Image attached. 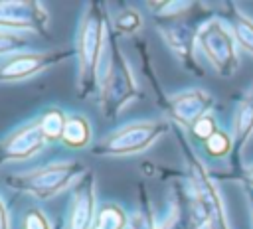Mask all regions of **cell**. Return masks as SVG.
<instances>
[{
	"instance_id": "obj_1",
	"label": "cell",
	"mask_w": 253,
	"mask_h": 229,
	"mask_svg": "<svg viewBox=\"0 0 253 229\" xmlns=\"http://www.w3.org/2000/svg\"><path fill=\"white\" fill-rule=\"evenodd\" d=\"M109 36V20L103 4L87 2L83 6L77 34H75V59H77V97L87 99L97 93V73L105 53Z\"/></svg>"
},
{
	"instance_id": "obj_2",
	"label": "cell",
	"mask_w": 253,
	"mask_h": 229,
	"mask_svg": "<svg viewBox=\"0 0 253 229\" xmlns=\"http://www.w3.org/2000/svg\"><path fill=\"white\" fill-rule=\"evenodd\" d=\"M97 103L101 113L115 120L125 107L138 97V83L136 77L123 53V49L119 47L117 36L109 30L107 36V45H105V53L99 65V73H97Z\"/></svg>"
},
{
	"instance_id": "obj_3",
	"label": "cell",
	"mask_w": 253,
	"mask_h": 229,
	"mask_svg": "<svg viewBox=\"0 0 253 229\" xmlns=\"http://www.w3.org/2000/svg\"><path fill=\"white\" fill-rule=\"evenodd\" d=\"M85 172L87 170L79 160H57L22 174H12L6 178V184L38 199H49L79 180Z\"/></svg>"
},
{
	"instance_id": "obj_4",
	"label": "cell",
	"mask_w": 253,
	"mask_h": 229,
	"mask_svg": "<svg viewBox=\"0 0 253 229\" xmlns=\"http://www.w3.org/2000/svg\"><path fill=\"white\" fill-rule=\"evenodd\" d=\"M166 132V126L156 120H130L117 126L95 146L99 156H132L144 152L156 138Z\"/></svg>"
},
{
	"instance_id": "obj_5",
	"label": "cell",
	"mask_w": 253,
	"mask_h": 229,
	"mask_svg": "<svg viewBox=\"0 0 253 229\" xmlns=\"http://www.w3.org/2000/svg\"><path fill=\"white\" fill-rule=\"evenodd\" d=\"M75 55L73 51H18L14 55L4 57L0 63V83H12V81H24L30 77H36L65 57Z\"/></svg>"
},
{
	"instance_id": "obj_6",
	"label": "cell",
	"mask_w": 253,
	"mask_h": 229,
	"mask_svg": "<svg viewBox=\"0 0 253 229\" xmlns=\"http://www.w3.org/2000/svg\"><path fill=\"white\" fill-rule=\"evenodd\" d=\"M47 10L36 0H2L0 2V30L45 34Z\"/></svg>"
},
{
	"instance_id": "obj_7",
	"label": "cell",
	"mask_w": 253,
	"mask_h": 229,
	"mask_svg": "<svg viewBox=\"0 0 253 229\" xmlns=\"http://www.w3.org/2000/svg\"><path fill=\"white\" fill-rule=\"evenodd\" d=\"M45 138L40 130V122L30 120L8 132L0 140V166L6 162H22L40 154L45 146Z\"/></svg>"
},
{
	"instance_id": "obj_8",
	"label": "cell",
	"mask_w": 253,
	"mask_h": 229,
	"mask_svg": "<svg viewBox=\"0 0 253 229\" xmlns=\"http://www.w3.org/2000/svg\"><path fill=\"white\" fill-rule=\"evenodd\" d=\"M97 211L99 207H97L95 174L87 170L73 188L65 229H93Z\"/></svg>"
},
{
	"instance_id": "obj_9",
	"label": "cell",
	"mask_w": 253,
	"mask_h": 229,
	"mask_svg": "<svg viewBox=\"0 0 253 229\" xmlns=\"http://www.w3.org/2000/svg\"><path fill=\"white\" fill-rule=\"evenodd\" d=\"M198 43L204 49V53L210 57V61L221 73L231 71V67L235 63L233 43H231L229 34L219 24H208V26H204L200 30V34H198Z\"/></svg>"
},
{
	"instance_id": "obj_10",
	"label": "cell",
	"mask_w": 253,
	"mask_h": 229,
	"mask_svg": "<svg viewBox=\"0 0 253 229\" xmlns=\"http://www.w3.org/2000/svg\"><path fill=\"white\" fill-rule=\"evenodd\" d=\"M208 109V97L202 91H188L182 95H176L170 105L172 116L182 124H196L204 111Z\"/></svg>"
},
{
	"instance_id": "obj_11",
	"label": "cell",
	"mask_w": 253,
	"mask_h": 229,
	"mask_svg": "<svg viewBox=\"0 0 253 229\" xmlns=\"http://www.w3.org/2000/svg\"><path fill=\"white\" fill-rule=\"evenodd\" d=\"M61 142L69 148H85L91 142V124L87 120V116L83 114H69L63 134H61Z\"/></svg>"
},
{
	"instance_id": "obj_12",
	"label": "cell",
	"mask_w": 253,
	"mask_h": 229,
	"mask_svg": "<svg viewBox=\"0 0 253 229\" xmlns=\"http://www.w3.org/2000/svg\"><path fill=\"white\" fill-rule=\"evenodd\" d=\"M126 227H128V217L119 203L107 201L99 205L93 229H126Z\"/></svg>"
},
{
	"instance_id": "obj_13",
	"label": "cell",
	"mask_w": 253,
	"mask_h": 229,
	"mask_svg": "<svg viewBox=\"0 0 253 229\" xmlns=\"http://www.w3.org/2000/svg\"><path fill=\"white\" fill-rule=\"evenodd\" d=\"M38 122H40V130H42L45 142H55V140H61L67 116L63 114V111L59 107H49L42 113Z\"/></svg>"
},
{
	"instance_id": "obj_14",
	"label": "cell",
	"mask_w": 253,
	"mask_h": 229,
	"mask_svg": "<svg viewBox=\"0 0 253 229\" xmlns=\"http://www.w3.org/2000/svg\"><path fill=\"white\" fill-rule=\"evenodd\" d=\"M30 38L24 34H16V32H8V30H0V57H8L14 55L18 51H24V47L28 45Z\"/></svg>"
},
{
	"instance_id": "obj_15",
	"label": "cell",
	"mask_w": 253,
	"mask_h": 229,
	"mask_svg": "<svg viewBox=\"0 0 253 229\" xmlns=\"http://www.w3.org/2000/svg\"><path fill=\"white\" fill-rule=\"evenodd\" d=\"M140 24H142V18L132 8H126L121 14H117V18L113 22L115 32H119V34H132V32H136L140 28Z\"/></svg>"
},
{
	"instance_id": "obj_16",
	"label": "cell",
	"mask_w": 253,
	"mask_h": 229,
	"mask_svg": "<svg viewBox=\"0 0 253 229\" xmlns=\"http://www.w3.org/2000/svg\"><path fill=\"white\" fill-rule=\"evenodd\" d=\"M20 229H51V225L42 209L30 207L28 211H24L20 219Z\"/></svg>"
},
{
	"instance_id": "obj_17",
	"label": "cell",
	"mask_w": 253,
	"mask_h": 229,
	"mask_svg": "<svg viewBox=\"0 0 253 229\" xmlns=\"http://www.w3.org/2000/svg\"><path fill=\"white\" fill-rule=\"evenodd\" d=\"M126 229H158V225H156V221H154L150 209L138 207V209H134V211L130 213V217H128V227H126Z\"/></svg>"
},
{
	"instance_id": "obj_18",
	"label": "cell",
	"mask_w": 253,
	"mask_h": 229,
	"mask_svg": "<svg viewBox=\"0 0 253 229\" xmlns=\"http://www.w3.org/2000/svg\"><path fill=\"white\" fill-rule=\"evenodd\" d=\"M235 30H237V36L243 41V45L253 51V24H249L247 20H239Z\"/></svg>"
},
{
	"instance_id": "obj_19",
	"label": "cell",
	"mask_w": 253,
	"mask_h": 229,
	"mask_svg": "<svg viewBox=\"0 0 253 229\" xmlns=\"http://www.w3.org/2000/svg\"><path fill=\"white\" fill-rule=\"evenodd\" d=\"M227 138L223 136V134H217V132H213L210 138H208V150L211 152V154H223L225 150H227Z\"/></svg>"
},
{
	"instance_id": "obj_20",
	"label": "cell",
	"mask_w": 253,
	"mask_h": 229,
	"mask_svg": "<svg viewBox=\"0 0 253 229\" xmlns=\"http://www.w3.org/2000/svg\"><path fill=\"white\" fill-rule=\"evenodd\" d=\"M192 132H194L196 136H200V138H206V140H208V138L213 134V124H211V120H210V118H204V116H202V118L192 126Z\"/></svg>"
},
{
	"instance_id": "obj_21",
	"label": "cell",
	"mask_w": 253,
	"mask_h": 229,
	"mask_svg": "<svg viewBox=\"0 0 253 229\" xmlns=\"http://www.w3.org/2000/svg\"><path fill=\"white\" fill-rule=\"evenodd\" d=\"M0 229H12L10 227V215H8V209L0 197Z\"/></svg>"
}]
</instances>
